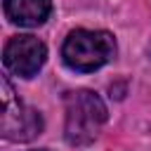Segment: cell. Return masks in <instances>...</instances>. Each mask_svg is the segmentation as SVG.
Wrapping results in <instances>:
<instances>
[{
  "mask_svg": "<svg viewBox=\"0 0 151 151\" xmlns=\"http://www.w3.org/2000/svg\"><path fill=\"white\" fill-rule=\"evenodd\" d=\"M52 0H5V14L12 24L33 28L47 21Z\"/></svg>",
  "mask_w": 151,
  "mask_h": 151,
  "instance_id": "5",
  "label": "cell"
},
{
  "mask_svg": "<svg viewBox=\"0 0 151 151\" xmlns=\"http://www.w3.org/2000/svg\"><path fill=\"white\" fill-rule=\"evenodd\" d=\"M113 54H116V40L109 31H87V28L71 31L61 47L66 66L80 73L101 68L106 61L113 59Z\"/></svg>",
  "mask_w": 151,
  "mask_h": 151,
  "instance_id": "2",
  "label": "cell"
},
{
  "mask_svg": "<svg viewBox=\"0 0 151 151\" xmlns=\"http://www.w3.org/2000/svg\"><path fill=\"white\" fill-rule=\"evenodd\" d=\"M33 151H50V149H33Z\"/></svg>",
  "mask_w": 151,
  "mask_h": 151,
  "instance_id": "6",
  "label": "cell"
},
{
  "mask_svg": "<svg viewBox=\"0 0 151 151\" xmlns=\"http://www.w3.org/2000/svg\"><path fill=\"white\" fill-rule=\"evenodd\" d=\"M47 59V47L42 40L35 35H14L5 45L2 52V64L9 73L19 78H31L35 76Z\"/></svg>",
  "mask_w": 151,
  "mask_h": 151,
  "instance_id": "4",
  "label": "cell"
},
{
  "mask_svg": "<svg viewBox=\"0 0 151 151\" xmlns=\"http://www.w3.org/2000/svg\"><path fill=\"white\" fill-rule=\"evenodd\" d=\"M42 130V118L35 109H28L12 90L9 80L2 78V120L0 132L12 142H28Z\"/></svg>",
  "mask_w": 151,
  "mask_h": 151,
  "instance_id": "3",
  "label": "cell"
},
{
  "mask_svg": "<svg viewBox=\"0 0 151 151\" xmlns=\"http://www.w3.org/2000/svg\"><path fill=\"white\" fill-rule=\"evenodd\" d=\"M64 106H66V142L83 146L97 139L101 125L106 123V106L104 101L87 90H78V92H68L64 97Z\"/></svg>",
  "mask_w": 151,
  "mask_h": 151,
  "instance_id": "1",
  "label": "cell"
}]
</instances>
